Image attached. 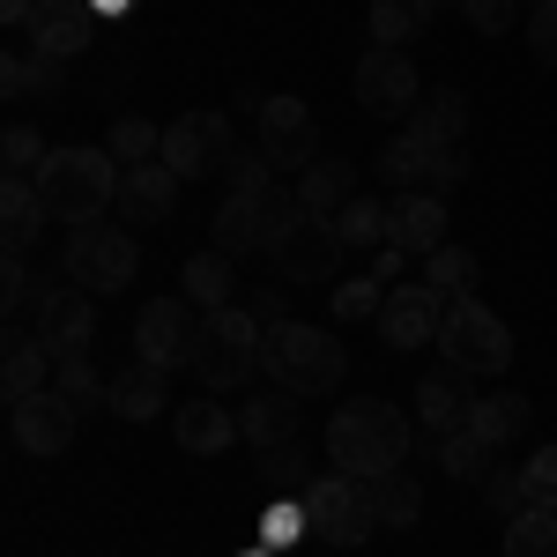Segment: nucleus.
Wrapping results in <instances>:
<instances>
[{
	"label": "nucleus",
	"mask_w": 557,
	"mask_h": 557,
	"mask_svg": "<svg viewBox=\"0 0 557 557\" xmlns=\"http://www.w3.org/2000/svg\"><path fill=\"white\" fill-rule=\"evenodd\" d=\"M409 446H417V417H401L380 394L343 401L335 424H327V461H335V475H364V483L372 475H394L409 461Z\"/></svg>",
	"instance_id": "f257e3e1"
},
{
	"label": "nucleus",
	"mask_w": 557,
	"mask_h": 557,
	"mask_svg": "<svg viewBox=\"0 0 557 557\" xmlns=\"http://www.w3.org/2000/svg\"><path fill=\"white\" fill-rule=\"evenodd\" d=\"M120 178H127V164L112 149H52L30 186L52 209V223L75 231V223H104V209H120Z\"/></svg>",
	"instance_id": "f03ea898"
},
{
	"label": "nucleus",
	"mask_w": 557,
	"mask_h": 557,
	"mask_svg": "<svg viewBox=\"0 0 557 557\" xmlns=\"http://www.w3.org/2000/svg\"><path fill=\"white\" fill-rule=\"evenodd\" d=\"M260 372L283 386V394H335L349 372V349L327 335V327H312V320H275L268 327V349H260Z\"/></svg>",
	"instance_id": "7ed1b4c3"
},
{
	"label": "nucleus",
	"mask_w": 557,
	"mask_h": 557,
	"mask_svg": "<svg viewBox=\"0 0 557 557\" xmlns=\"http://www.w3.org/2000/svg\"><path fill=\"white\" fill-rule=\"evenodd\" d=\"M260 349H268V327H260L246 305H223L201 320V349H194V380L209 394H238V386L260 372Z\"/></svg>",
	"instance_id": "20e7f679"
},
{
	"label": "nucleus",
	"mask_w": 557,
	"mask_h": 557,
	"mask_svg": "<svg viewBox=\"0 0 557 557\" xmlns=\"http://www.w3.org/2000/svg\"><path fill=\"white\" fill-rule=\"evenodd\" d=\"M305 506V535L327 543V550H364L372 528H380V506H372V483L364 475H312Z\"/></svg>",
	"instance_id": "39448f33"
},
{
	"label": "nucleus",
	"mask_w": 557,
	"mask_h": 557,
	"mask_svg": "<svg viewBox=\"0 0 557 557\" xmlns=\"http://www.w3.org/2000/svg\"><path fill=\"white\" fill-rule=\"evenodd\" d=\"M438 349H446V364H454V372H469V380H498V372L513 364V335H506V320L475 298V290L446 305Z\"/></svg>",
	"instance_id": "423d86ee"
},
{
	"label": "nucleus",
	"mask_w": 557,
	"mask_h": 557,
	"mask_svg": "<svg viewBox=\"0 0 557 557\" xmlns=\"http://www.w3.org/2000/svg\"><path fill=\"white\" fill-rule=\"evenodd\" d=\"M60 268H67V283H83L89 298H112V290L134 283L141 246H134V231H120V223H75L67 246H60Z\"/></svg>",
	"instance_id": "0eeeda50"
},
{
	"label": "nucleus",
	"mask_w": 557,
	"mask_h": 557,
	"mask_svg": "<svg viewBox=\"0 0 557 557\" xmlns=\"http://www.w3.org/2000/svg\"><path fill=\"white\" fill-rule=\"evenodd\" d=\"M268 260L283 268V283H327L343 268V238H335V223H320V215H305L290 201L275 215V231H268Z\"/></svg>",
	"instance_id": "6e6552de"
},
{
	"label": "nucleus",
	"mask_w": 557,
	"mask_h": 557,
	"mask_svg": "<svg viewBox=\"0 0 557 557\" xmlns=\"http://www.w3.org/2000/svg\"><path fill=\"white\" fill-rule=\"evenodd\" d=\"M201 320L186 298H149L134 312V357L157 364V372H194V349H201Z\"/></svg>",
	"instance_id": "1a4fd4ad"
},
{
	"label": "nucleus",
	"mask_w": 557,
	"mask_h": 557,
	"mask_svg": "<svg viewBox=\"0 0 557 557\" xmlns=\"http://www.w3.org/2000/svg\"><path fill=\"white\" fill-rule=\"evenodd\" d=\"M357 104L372 112V120H409L417 104H424V83H417V60L401 52V45H364V60H357Z\"/></svg>",
	"instance_id": "9d476101"
},
{
	"label": "nucleus",
	"mask_w": 557,
	"mask_h": 557,
	"mask_svg": "<svg viewBox=\"0 0 557 557\" xmlns=\"http://www.w3.org/2000/svg\"><path fill=\"white\" fill-rule=\"evenodd\" d=\"M238 157V134H231V112H178L164 127V164L178 178H223V164Z\"/></svg>",
	"instance_id": "9b49d317"
},
{
	"label": "nucleus",
	"mask_w": 557,
	"mask_h": 557,
	"mask_svg": "<svg viewBox=\"0 0 557 557\" xmlns=\"http://www.w3.org/2000/svg\"><path fill=\"white\" fill-rule=\"evenodd\" d=\"M380 178L394 194H454V186L469 178V157H461V149H431V141H417V134L401 127L380 149Z\"/></svg>",
	"instance_id": "f8f14e48"
},
{
	"label": "nucleus",
	"mask_w": 557,
	"mask_h": 557,
	"mask_svg": "<svg viewBox=\"0 0 557 557\" xmlns=\"http://www.w3.org/2000/svg\"><path fill=\"white\" fill-rule=\"evenodd\" d=\"M8 424H15V446H23V454L52 461V454H67V446H75L83 409H75L60 386H45V394H15V401H8Z\"/></svg>",
	"instance_id": "ddd939ff"
},
{
	"label": "nucleus",
	"mask_w": 557,
	"mask_h": 557,
	"mask_svg": "<svg viewBox=\"0 0 557 557\" xmlns=\"http://www.w3.org/2000/svg\"><path fill=\"white\" fill-rule=\"evenodd\" d=\"M30 335H38L52 357H89L97 343V298L83 283H60V290H38V312H30Z\"/></svg>",
	"instance_id": "4468645a"
},
{
	"label": "nucleus",
	"mask_w": 557,
	"mask_h": 557,
	"mask_svg": "<svg viewBox=\"0 0 557 557\" xmlns=\"http://www.w3.org/2000/svg\"><path fill=\"white\" fill-rule=\"evenodd\" d=\"M260 157L275 164V172H305V164H320V127H312V112H305V97H260Z\"/></svg>",
	"instance_id": "2eb2a0df"
},
{
	"label": "nucleus",
	"mask_w": 557,
	"mask_h": 557,
	"mask_svg": "<svg viewBox=\"0 0 557 557\" xmlns=\"http://www.w3.org/2000/svg\"><path fill=\"white\" fill-rule=\"evenodd\" d=\"M298 201V186H283V194H268V201H253V194H223L215 201V253H231V260H246V253H268V231H275V215Z\"/></svg>",
	"instance_id": "dca6fc26"
},
{
	"label": "nucleus",
	"mask_w": 557,
	"mask_h": 557,
	"mask_svg": "<svg viewBox=\"0 0 557 557\" xmlns=\"http://www.w3.org/2000/svg\"><path fill=\"white\" fill-rule=\"evenodd\" d=\"M446 305H454V298H438L431 283H394V290H386V305H380L386 349H424V343H438Z\"/></svg>",
	"instance_id": "f3484780"
},
{
	"label": "nucleus",
	"mask_w": 557,
	"mask_h": 557,
	"mask_svg": "<svg viewBox=\"0 0 557 557\" xmlns=\"http://www.w3.org/2000/svg\"><path fill=\"white\" fill-rule=\"evenodd\" d=\"M386 246H401L409 260H431L446 238V194H394L386 201Z\"/></svg>",
	"instance_id": "a211bd4d"
},
{
	"label": "nucleus",
	"mask_w": 557,
	"mask_h": 557,
	"mask_svg": "<svg viewBox=\"0 0 557 557\" xmlns=\"http://www.w3.org/2000/svg\"><path fill=\"white\" fill-rule=\"evenodd\" d=\"M89 38H97V8H89V0H38L30 30H23V45H38V52H52V60L89 52Z\"/></svg>",
	"instance_id": "6ab92c4d"
},
{
	"label": "nucleus",
	"mask_w": 557,
	"mask_h": 557,
	"mask_svg": "<svg viewBox=\"0 0 557 557\" xmlns=\"http://www.w3.org/2000/svg\"><path fill=\"white\" fill-rule=\"evenodd\" d=\"M178 186H186V178H178L164 157H157V164H127V178H120V215H127V223H172Z\"/></svg>",
	"instance_id": "aec40b11"
},
{
	"label": "nucleus",
	"mask_w": 557,
	"mask_h": 557,
	"mask_svg": "<svg viewBox=\"0 0 557 557\" xmlns=\"http://www.w3.org/2000/svg\"><path fill=\"white\" fill-rule=\"evenodd\" d=\"M172 438H178V454L215 461V454L238 438V417L223 409V394H201V401H178V409H172Z\"/></svg>",
	"instance_id": "412c9836"
},
{
	"label": "nucleus",
	"mask_w": 557,
	"mask_h": 557,
	"mask_svg": "<svg viewBox=\"0 0 557 557\" xmlns=\"http://www.w3.org/2000/svg\"><path fill=\"white\" fill-rule=\"evenodd\" d=\"M469 409H475L469 372H454V364H446V372L417 380V409H409V417H417V424H424L431 438H446V431H461V424H469Z\"/></svg>",
	"instance_id": "4be33fe9"
},
{
	"label": "nucleus",
	"mask_w": 557,
	"mask_h": 557,
	"mask_svg": "<svg viewBox=\"0 0 557 557\" xmlns=\"http://www.w3.org/2000/svg\"><path fill=\"white\" fill-rule=\"evenodd\" d=\"M60 83H67V60H52V52H38V45H8V60H0V89H8V104L52 97Z\"/></svg>",
	"instance_id": "5701e85b"
},
{
	"label": "nucleus",
	"mask_w": 557,
	"mask_h": 557,
	"mask_svg": "<svg viewBox=\"0 0 557 557\" xmlns=\"http://www.w3.org/2000/svg\"><path fill=\"white\" fill-rule=\"evenodd\" d=\"M238 438L246 446H260V454H275V446H298V394H260V401H246L238 409Z\"/></svg>",
	"instance_id": "b1692460"
},
{
	"label": "nucleus",
	"mask_w": 557,
	"mask_h": 557,
	"mask_svg": "<svg viewBox=\"0 0 557 557\" xmlns=\"http://www.w3.org/2000/svg\"><path fill=\"white\" fill-rule=\"evenodd\" d=\"M52 372H60V357H52L38 335L8 327V349H0V386H8V401H15V394H45Z\"/></svg>",
	"instance_id": "393cba45"
},
{
	"label": "nucleus",
	"mask_w": 557,
	"mask_h": 557,
	"mask_svg": "<svg viewBox=\"0 0 557 557\" xmlns=\"http://www.w3.org/2000/svg\"><path fill=\"white\" fill-rule=\"evenodd\" d=\"M178 298L194 305V312H223V305H238V275H231V253H194L178 268Z\"/></svg>",
	"instance_id": "a878e982"
},
{
	"label": "nucleus",
	"mask_w": 557,
	"mask_h": 557,
	"mask_svg": "<svg viewBox=\"0 0 557 557\" xmlns=\"http://www.w3.org/2000/svg\"><path fill=\"white\" fill-rule=\"evenodd\" d=\"M45 215H52V209L38 201L30 178H0V246H8V253H30V246H38Z\"/></svg>",
	"instance_id": "bb28decb"
},
{
	"label": "nucleus",
	"mask_w": 557,
	"mask_h": 557,
	"mask_svg": "<svg viewBox=\"0 0 557 557\" xmlns=\"http://www.w3.org/2000/svg\"><path fill=\"white\" fill-rule=\"evenodd\" d=\"M164 380H172V372H157V364H141V357H134L127 372H112V417H127V424L164 417V401H172Z\"/></svg>",
	"instance_id": "cd10ccee"
},
{
	"label": "nucleus",
	"mask_w": 557,
	"mask_h": 557,
	"mask_svg": "<svg viewBox=\"0 0 557 557\" xmlns=\"http://www.w3.org/2000/svg\"><path fill=\"white\" fill-rule=\"evenodd\" d=\"M401 127L417 134V141H431V149H461V134H469V104H461V89H431Z\"/></svg>",
	"instance_id": "c85d7f7f"
},
{
	"label": "nucleus",
	"mask_w": 557,
	"mask_h": 557,
	"mask_svg": "<svg viewBox=\"0 0 557 557\" xmlns=\"http://www.w3.org/2000/svg\"><path fill=\"white\" fill-rule=\"evenodd\" d=\"M349 201H357V178H349V164H327V157H320V164H305V172H298V209H305V215L335 223Z\"/></svg>",
	"instance_id": "c756f323"
},
{
	"label": "nucleus",
	"mask_w": 557,
	"mask_h": 557,
	"mask_svg": "<svg viewBox=\"0 0 557 557\" xmlns=\"http://www.w3.org/2000/svg\"><path fill=\"white\" fill-rule=\"evenodd\" d=\"M469 431L483 438V446H491V454H506L520 431H528V401H520V394H475Z\"/></svg>",
	"instance_id": "7c9ffc66"
},
{
	"label": "nucleus",
	"mask_w": 557,
	"mask_h": 557,
	"mask_svg": "<svg viewBox=\"0 0 557 557\" xmlns=\"http://www.w3.org/2000/svg\"><path fill=\"white\" fill-rule=\"evenodd\" d=\"M431 15H438V0H372V45H409L431 30Z\"/></svg>",
	"instance_id": "2f4dec72"
},
{
	"label": "nucleus",
	"mask_w": 557,
	"mask_h": 557,
	"mask_svg": "<svg viewBox=\"0 0 557 557\" xmlns=\"http://www.w3.org/2000/svg\"><path fill=\"white\" fill-rule=\"evenodd\" d=\"M335 238H343V253H380L386 246V201L357 194V201L335 215Z\"/></svg>",
	"instance_id": "473e14b6"
},
{
	"label": "nucleus",
	"mask_w": 557,
	"mask_h": 557,
	"mask_svg": "<svg viewBox=\"0 0 557 557\" xmlns=\"http://www.w3.org/2000/svg\"><path fill=\"white\" fill-rule=\"evenodd\" d=\"M372 506H380V528H417L424 491H417V475H409V469H394V475H372Z\"/></svg>",
	"instance_id": "72a5a7b5"
},
{
	"label": "nucleus",
	"mask_w": 557,
	"mask_h": 557,
	"mask_svg": "<svg viewBox=\"0 0 557 557\" xmlns=\"http://www.w3.org/2000/svg\"><path fill=\"white\" fill-rule=\"evenodd\" d=\"M506 557H557V513L550 506H520L506 520Z\"/></svg>",
	"instance_id": "f704fd0d"
},
{
	"label": "nucleus",
	"mask_w": 557,
	"mask_h": 557,
	"mask_svg": "<svg viewBox=\"0 0 557 557\" xmlns=\"http://www.w3.org/2000/svg\"><path fill=\"white\" fill-rule=\"evenodd\" d=\"M491 461H498V454H491V446H483V438H475L469 424L438 438V469L454 475V483H483V475H491Z\"/></svg>",
	"instance_id": "c9c22d12"
},
{
	"label": "nucleus",
	"mask_w": 557,
	"mask_h": 557,
	"mask_svg": "<svg viewBox=\"0 0 557 557\" xmlns=\"http://www.w3.org/2000/svg\"><path fill=\"white\" fill-rule=\"evenodd\" d=\"M45 157H52L45 134L30 127V120H8V134H0V172H8V178H38Z\"/></svg>",
	"instance_id": "e433bc0d"
},
{
	"label": "nucleus",
	"mask_w": 557,
	"mask_h": 557,
	"mask_svg": "<svg viewBox=\"0 0 557 557\" xmlns=\"http://www.w3.org/2000/svg\"><path fill=\"white\" fill-rule=\"evenodd\" d=\"M104 149L120 157V164H157L164 157V127H149V120H112V134H104Z\"/></svg>",
	"instance_id": "4c0bfd02"
},
{
	"label": "nucleus",
	"mask_w": 557,
	"mask_h": 557,
	"mask_svg": "<svg viewBox=\"0 0 557 557\" xmlns=\"http://www.w3.org/2000/svg\"><path fill=\"white\" fill-rule=\"evenodd\" d=\"M424 283L438 290V298H469L475 290V253L469 246H438V253L424 260Z\"/></svg>",
	"instance_id": "58836bf2"
},
{
	"label": "nucleus",
	"mask_w": 557,
	"mask_h": 557,
	"mask_svg": "<svg viewBox=\"0 0 557 557\" xmlns=\"http://www.w3.org/2000/svg\"><path fill=\"white\" fill-rule=\"evenodd\" d=\"M223 194H253V201H268V194H283V172H275L260 149H238V157L223 164Z\"/></svg>",
	"instance_id": "ea45409f"
},
{
	"label": "nucleus",
	"mask_w": 557,
	"mask_h": 557,
	"mask_svg": "<svg viewBox=\"0 0 557 557\" xmlns=\"http://www.w3.org/2000/svg\"><path fill=\"white\" fill-rule=\"evenodd\" d=\"M52 386H60L75 409H112V380H97V364H89V357H60Z\"/></svg>",
	"instance_id": "a19ab883"
},
{
	"label": "nucleus",
	"mask_w": 557,
	"mask_h": 557,
	"mask_svg": "<svg viewBox=\"0 0 557 557\" xmlns=\"http://www.w3.org/2000/svg\"><path fill=\"white\" fill-rule=\"evenodd\" d=\"M260 483H268V498H305V491H312V475H305V446H275V454H260Z\"/></svg>",
	"instance_id": "79ce46f5"
},
{
	"label": "nucleus",
	"mask_w": 557,
	"mask_h": 557,
	"mask_svg": "<svg viewBox=\"0 0 557 557\" xmlns=\"http://www.w3.org/2000/svg\"><path fill=\"white\" fill-rule=\"evenodd\" d=\"M386 290H394V283H380L372 268H364V275H343V283H335V312H343V320H380Z\"/></svg>",
	"instance_id": "37998d69"
},
{
	"label": "nucleus",
	"mask_w": 557,
	"mask_h": 557,
	"mask_svg": "<svg viewBox=\"0 0 557 557\" xmlns=\"http://www.w3.org/2000/svg\"><path fill=\"white\" fill-rule=\"evenodd\" d=\"M520 483H528V506H550L557 513V446H535L520 461Z\"/></svg>",
	"instance_id": "c03bdc74"
},
{
	"label": "nucleus",
	"mask_w": 557,
	"mask_h": 557,
	"mask_svg": "<svg viewBox=\"0 0 557 557\" xmlns=\"http://www.w3.org/2000/svg\"><path fill=\"white\" fill-rule=\"evenodd\" d=\"M0 312H8V320L38 312V290H30V268H23V253H8V260H0Z\"/></svg>",
	"instance_id": "a18cd8bd"
},
{
	"label": "nucleus",
	"mask_w": 557,
	"mask_h": 557,
	"mask_svg": "<svg viewBox=\"0 0 557 557\" xmlns=\"http://www.w3.org/2000/svg\"><path fill=\"white\" fill-rule=\"evenodd\" d=\"M298 535H305V506L298 498H275V506L260 513V543H268V550H283V543H298Z\"/></svg>",
	"instance_id": "49530a36"
},
{
	"label": "nucleus",
	"mask_w": 557,
	"mask_h": 557,
	"mask_svg": "<svg viewBox=\"0 0 557 557\" xmlns=\"http://www.w3.org/2000/svg\"><path fill=\"white\" fill-rule=\"evenodd\" d=\"M475 491H483V506H491V513H506V520L528 506V483H520V469H491Z\"/></svg>",
	"instance_id": "de8ad7c7"
},
{
	"label": "nucleus",
	"mask_w": 557,
	"mask_h": 557,
	"mask_svg": "<svg viewBox=\"0 0 557 557\" xmlns=\"http://www.w3.org/2000/svg\"><path fill=\"white\" fill-rule=\"evenodd\" d=\"M528 52L557 67V0H528Z\"/></svg>",
	"instance_id": "09e8293b"
},
{
	"label": "nucleus",
	"mask_w": 557,
	"mask_h": 557,
	"mask_svg": "<svg viewBox=\"0 0 557 557\" xmlns=\"http://www.w3.org/2000/svg\"><path fill=\"white\" fill-rule=\"evenodd\" d=\"M461 15H469V30H483V38H498V30H513L520 0H461Z\"/></svg>",
	"instance_id": "8fccbe9b"
},
{
	"label": "nucleus",
	"mask_w": 557,
	"mask_h": 557,
	"mask_svg": "<svg viewBox=\"0 0 557 557\" xmlns=\"http://www.w3.org/2000/svg\"><path fill=\"white\" fill-rule=\"evenodd\" d=\"M246 312H253L260 327H275V320H290V312H283V290H275V283H268V290H253V298H246Z\"/></svg>",
	"instance_id": "3c124183"
},
{
	"label": "nucleus",
	"mask_w": 557,
	"mask_h": 557,
	"mask_svg": "<svg viewBox=\"0 0 557 557\" xmlns=\"http://www.w3.org/2000/svg\"><path fill=\"white\" fill-rule=\"evenodd\" d=\"M401 246H380V253H372V275H380V283H401Z\"/></svg>",
	"instance_id": "603ef678"
},
{
	"label": "nucleus",
	"mask_w": 557,
	"mask_h": 557,
	"mask_svg": "<svg viewBox=\"0 0 557 557\" xmlns=\"http://www.w3.org/2000/svg\"><path fill=\"white\" fill-rule=\"evenodd\" d=\"M30 15H38V0H0V23L8 30H30Z\"/></svg>",
	"instance_id": "864d4df0"
},
{
	"label": "nucleus",
	"mask_w": 557,
	"mask_h": 557,
	"mask_svg": "<svg viewBox=\"0 0 557 557\" xmlns=\"http://www.w3.org/2000/svg\"><path fill=\"white\" fill-rule=\"evenodd\" d=\"M246 557H275V550H268V543H260V550H246Z\"/></svg>",
	"instance_id": "5fc2aeb1"
},
{
	"label": "nucleus",
	"mask_w": 557,
	"mask_h": 557,
	"mask_svg": "<svg viewBox=\"0 0 557 557\" xmlns=\"http://www.w3.org/2000/svg\"><path fill=\"white\" fill-rule=\"evenodd\" d=\"M438 8H446V0H438Z\"/></svg>",
	"instance_id": "6e6d98bb"
}]
</instances>
